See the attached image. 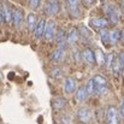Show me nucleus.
Returning <instances> with one entry per match:
<instances>
[{"mask_svg": "<svg viewBox=\"0 0 124 124\" xmlns=\"http://www.w3.org/2000/svg\"><path fill=\"white\" fill-rule=\"evenodd\" d=\"M100 39L104 43V46H108L110 45V30L104 29L100 31Z\"/></svg>", "mask_w": 124, "mask_h": 124, "instance_id": "obj_24", "label": "nucleus"}, {"mask_svg": "<svg viewBox=\"0 0 124 124\" xmlns=\"http://www.w3.org/2000/svg\"><path fill=\"white\" fill-rule=\"evenodd\" d=\"M40 5H41V0H28V6H29L33 11L38 10V8L40 7Z\"/></svg>", "mask_w": 124, "mask_h": 124, "instance_id": "obj_28", "label": "nucleus"}, {"mask_svg": "<svg viewBox=\"0 0 124 124\" xmlns=\"http://www.w3.org/2000/svg\"><path fill=\"white\" fill-rule=\"evenodd\" d=\"M66 6H68L69 13L72 18H75V19L81 18L82 11H81V6H80V0H66Z\"/></svg>", "mask_w": 124, "mask_h": 124, "instance_id": "obj_3", "label": "nucleus"}, {"mask_svg": "<svg viewBox=\"0 0 124 124\" xmlns=\"http://www.w3.org/2000/svg\"><path fill=\"white\" fill-rule=\"evenodd\" d=\"M88 96H89V95H88V93H87V90H85V87H80V88L76 90V93H75V99H76V101L80 102V104L84 102Z\"/></svg>", "mask_w": 124, "mask_h": 124, "instance_id": "obj_20", "label": "nucleus"}, {"mask_svg": "<svg viewBox=\"0 0 124 124\" xmlns=\"http://www.w3.org/2000/svg\"><path fill=\"white\" fill-rule=\"evenodd\" d=\"M118 60H119V64H121V68H122V71L124 72V52H119L118 54Z\"/></svg>", "mask_w": 124, "mask_h": 124, "instance_id": "obj_30", "label": "nucleus"}, {"mask_svg": "<svg viewBox=\"0 0 124 124\" xmlns=\"http://www.w3.org/2000/svg\"><path fill=\"white\" fill-rule=\"evenodd\" d=\"M63 76H64V72H63V70H62L60 68L55 66V68H53V69L51 70V77H52L53 80H60Z\"/></svg>", "mask_w": 124, "mask_h": 124, "instance_id": "obj_23", "label": "nucleus"}, {"mask_svg": "<svg viewBox=\"0 0 124 124\" xmlns=\"http://www.w3.org/2000/svg\"><path fill=\"white\" fill-rule=\"evenodd\" d=\"M77 118L81 123L89 124L93 121V112L89 107L83 106L81 108H78V111H77Z\"/></svg>", "mask_w": 124, "mask_h": 124, "instance_id": "obj_6", "label": "nucleus"}, {"mask_svg": "<svg viewBox=\"0 0 124 124\" xmlns=\"http://www.w3.org/2000/svg\"><path fill=\"white\" fill-rule=\"evenodd\" d=\"M121 7H122V11L124 12V0H122V1H121Z\"/></svg>", "mask_w": 124, "mask_h": 124, "instance_id": "obj_36", "label": "nucleus"}, {"mask_svg": "<svg viewBox=\"0 0 124 124\" xmlns=\"http://www.w3.org/2000/svg\"><path fill=\"white\" fill-rule=\"evenodd\" d=\"M111 70H112L113 77H115L116 80H118V78L121 77V74H122L123 71H122V68H121V64H119V60H118L117 57H115V59H113V63H112Z\"/></svg>", "mask_w": 124, "mask_h": 124, "instance_id": "obj_19", "label": "nucleus"}, {"mask_svg": "<svg viewBox=\"0 0 124 124\" xmlns=\"http://www.w3.org/2000/svg\"><path fill=\"white\" fill-rule=\"evenodd\" d=\"M121 41H122V43L124 45V29L121 30Z\"/></svg>", "mask_w": 124, "mask_h": 124, "instance_id": "obj_35", "label": "nucleus"}, {"mask_svg": "<svg viewBox=\"0 0 124 124\" xmlns=\"http://www.w3.org/2000/svg\"><path fill=\"white\" fill-rule=\"evenodd\" d=\"M4 22H5V19H4V15H2V11H1V8H0V27L2 25Z\"/></svg>", "mask_w": 124, "mask_h": 124, "instance_id": "obj_34", "label": "nucleus"}, {"mask_svg": "<svg viewBox=\"0 0 124 124\" xmlns=\"http://www.w3.org/2000/svg\"><path fill=\"white\" fill-rule=\"evenodd\" d=\"M66 31L64 29H59L57 31V35H55V43L58 46V48H62V49H66L68 47V40H66Z\"/></svg>", "mask_w": 124, "mask_h": 124, "instance_id": "obj_9", "label": "nucleus"}, {"mask_svg": "<svg viewBox=\"0 0 124 124\" xmlns=\"http://www.w3.org/2000/svg\"><path fill=\"white\" fill-rule=\"evenodd\" d=\"M90 27L94 29V30H104L108 27V21L107 18H92L90 22H89Z\"/></svg>", "mask_w": 124, "mask_h": 124, "instance_id": "obj_8", "label": "nucleus"}, {"mask_svg": "<svg viewBox=\"0 0 124 124\" xmlns=\"http://www.w3.org/2000/svg\"><path fill=\"white\" fill-rule=\"evenodd\" d=\"M12 22L16 29L21 28L22 23H23V12L19 8H15L13 10V16H12Z\"/></svg>", "mask_w": 124, "mask_h": 124, "instance_id": "obj_17", "label": "nucleus"}, {"mask_svg": "<svg viewBox=\"0 0 124 124\" xmlns=\"http://www.w3.org/2000/svg\"><path fill=\"white\" fill-rule=\"evenodd\" d=\"M60 122H62V124H71V118H70L69 116L64 115V116H62Z\"/></svg>", "mask_w": 124, "mask_h": 124, "instance_id": "obj_31", "label": "nucleus"}, {"mask_svg": "<svg viewBox=\"0 0 124 124\" xmlns=\"http://www.w3.org/2000/svg\"><path fill=\"white\" fill-rule=\"evenodd\" d=\"M119 41H121V30H118V29L110 30V45L115 46Z\"/></svg>", "mask_w": 124, "mask_h": 124, "instance_id": "obj_21", "label": "nucleus"}, {"mask_svg": "<svg viewBox=\"0 0 124 124\" xmlns=\"http://www.w3.org/2000/svg\"><path fill=\"white\" fill-rule=\"evenodd\" d=\"M83 4L85 5V6H92L93 5V2H94V0H82Z\"/></svg>", "mask_w": 124, "mask_h": 124, "instance_id": "obj_33", "label": "nucleus"}, {"mask_svg": "<svg viewBox=\"0 0 124 124\" xmlns=\"http://www.w3.org/2000/svg\"><path fill=\"white\" fill-rule=\"evenodd\" d=\"M63 90L65 95H71L76 92V81L71 77L65 78L64 84H63Z\"/></svg>", "mask_w": 124, "mask_h": 124, "instance_id": "obj_12", "label": "nucleus"}, {"mask_svg": "<svg viewBox=\"0 0 124 124\" xmlns=\"http://www.w3.org/2000/svg\"><path fill=\"white\" fill-rule=\"evenodd\" d=\"M106 123L107 124H119L121 123V115L118 110L113 106H108L106 110Z\"/></svg>", "mask_w": 124, "mask_h": 124, "instance_id": "obj_5", "label": "nucleus"}, {"mask_svg": "<svg viewBox=\"0 0 124 124\" xmlns=\"http://www.w3.org/2000/svg\"><path fill=\"white\" fill-rule=\"evenodd\" d=\"M94 54H95V63L99 65V66H102L105 64V60H106V55L102 53V51L100 48H96L94 51Z\"/></svg>", "mask_w": 124, "mask_h": 124, "instance_id": "obj_22", "label": "nucleus"}, {"mask_svg": "<svg viewBox=\"0 0 124 124\" xmlns=\"http://www.w3.org/2000/svg\"><path fill=\"white\" fill-rule=\"evenodd\" d=\"M82 62L85 63L87 65H90L93 66L95 64V54H94V51L89 47H85L82 51Z\"/></svg>", "mask_w": 124, "mask_h": 124, "instance_id": "obj_10", "label": "nucleus"}, {"mask_svg": "<svg viewBox=\"0 0 124 124\" xmlns=\"http://www.w3.org/2000/svg\"><path fill=\"white\" fill-rule=\"evenodd\" d=\"M36 24H38V19H36V16L35 13L30 12L27 17V29L29 33H34L35 28H36Z\"/></svg>", "mask_w": 124, "mask_h": 124, "instance_id": "obj_18", "label": "nucleus"}, {"mask_svg": "<svg viewBox=\"0 0 124 124\" xmlns=\"http://www.w3.org/2000/svg\"><path fill=\"white\" fill-rule=\"evenodd\" d=\"M80 35H81V38L83 40H87V41H89L92 39V31L89 29H87L84 25H82L80 28Z\"/></svg>", "mask_w": 124, "mask_h": 124, "instance_id": "obj_25", "label": "nucleus"}, {"mask_svg": "<svg viewBox=\"0 0 124 124\" xmlns=\"http://www.w3.org/2000/svg\"><path fill=\"white\" fill-rule=\"evenodd\" d=\"M84 87H85V90H87L88 95H94L95 94V85H94L93 80H89Z\"/></svg>", "mask_w": 124, "mask_h": 124, "instance_id": "obj_27", "label": "nucleus"}, {"mask_svg": "<svg viewBox=\"0 0 124 124\" xmlns=\"http://www.w3.org/2000/svg\"><path fill=\"white\" fill-rule=\"evenodd\" d=\"M57 25L53 21H48L46 24V29H45V34H43V39L46 42H52L55 39L57 35Z\"/></svg>", "mask_w": 124, "mask_h": 124, "instance_id": "obj_4", "label": "nucleus"}, {"mask_svg": "<svg viewBox=\"0 0 124 124\" xmlns=\"http://www.w3.org/2000/svg\"><path fill=\"white\" fill-rule=\"evenodd\" d=\"M66 106V100L62 96H57L52 100V107L55 112H60L62 110H64Z\"/></svg>", "mask_w": 124, "mask_h": 124, "instance_id": "obj_16", "label": "nucleus"}, {"mask_svg": "<svg viewBox=\"0 0 124 124\" xmlns=\"http://www.w3.org/2000/svg\"><path fill=\"white\" fill-rule=\"evenodd\" d=\"M119 115H121V117L124 118V99L122 100V102H121V108H119Z\"/></svg>", "mask_w": 124, "mask_h": 124, "instance_id": "obj_32", "label": "nucleus"}, {"mask_svg": "<svg viewBox=\"0 0 124 124\" xmlns=\"http://www.w3.org/2000/svg\"><path fill=\"white\" fill-rule=\"evenodd\" d=\"M46 19L45 18H40L38 21V24H36V28L34 30V36L38 41H40L42 38H43V34H45V29H46Z\"/></svg>", "mask_w": 124, "mask_h": 124, "instance_id": "obj_13", "label": "nucleus"}, {"mask_svg": "<svg viewBox=\"0 0 124 124\" xmlns=\"http://www.w3.org/2000/svg\"><path fill=\"white\" fill-rule=\"evenodd\" d=\"M59 10H60V4H59V0H47L46 2V13L51 17H54L59 13Z\"/></svg>", "mask_w": 124, "mask_h": 124, "instance_id": "obj_7", "label": "nucleus"}, {"mask_svg": "<svg viewBox=\"0 0 124 124\" xmlns=\"http://www.w3.org/2000/svg\"><path fill=\"white\" fill-rule=\"evenodd\" d=\"M66 49H62V48H57L55 51H53V53L51 54V60L53 63H62L64 62L65 57H66Z\"/></svg>", "mask_w": 124, "mask_h": 124, "instance_id": "obj_15", "label": "nucleus"}, {"mask_svg": "<svg viewBox=\"0 0 124 124\" xmlns=\"http://www.w3.org/2000/svg\"><path fill=\"white\" fill-rule=\"evenodd\" d=\"M1 11H2V15H4V19H5V23L6 24H10L12 22V16H13V8L5 1L1 2Z\"/></svg>", "mask_w": 124, "mask_h": 124, "instance_id": "obj_11", "label": "nucleus"}, {"mask_svg": "<svg viewBox=\"0 0 124 124\" xmlns=\"http://www.w3.org/2000/svg\"><path fill=\"white\" fill-rule=\"evenodd\" d=\"M72 58H74V62L78 65V64H81V62H82V52H80V49H74L72 51Z\"/></svg>", "mask_w": 124, "mask_h": 124, "instance_id": "obj_26", "label": "nucleus"}, {"mask_svg": "<svg viewBox=\"0 0 124 124\" xmlns=\"http://www.w3.org/2000/svg\"><path fill=\"white\" fill-rule=\"evenodd\" d=\"M80 39V30L76 27H72L70 31L68 33L66 40H68V46H74Z\"/></svg>", "mask_w": 124, "mask_h": 124, "instance_id": "obj_14", "label": "nucleus"}, {"mask_svg": "<svg viewBox=\"0 0 124 124\" xmlns=\"http://www.w3.org/2000/svg\"><path fill=\"white\" fill-rule=\"evenodd\" d=\"M93 82H94V85H95V94L98 96H104L107 94L108 92V83H107V80L101 76V75H95L93 78Z\"/></svg>", "mask_w": 124, "mask_h": 124, "instance_id": "obj_1", "label": "nucleus"}, {"mask_svg": "<svg viewBox=\"0 0 124 124\" xmlns=\"http://www.w3.org/2000/svg\"><path fill=\"white\" fill-rule=\"evenodd\" d=\"M105 13H106V17H107V21L110 24L117 25L119 23V12H118L116 6H113L111 4H106L105 5Z\"/></svg>", "mask_w": 124, "mask_h": 124, "instance_id": "obj_2", "label": "nucleus"}, {"mask_svg": "<svg viewBox=\"0 0 124 124\" xmlns=\"http://www.w3.org/2000/svg\"><path fill=\"white\" fill-rule=\"evenodd\" d=\"M113 59H115V55H113L112 53H110V54H107V55H106L105 64H106V66H107L108 69H111V66H112V63H113Z\"/></svg>", "mask_w": 124, "mask_h": 124, "instance_id": "obj_29", "label": "nucleus"}]
</instances>
